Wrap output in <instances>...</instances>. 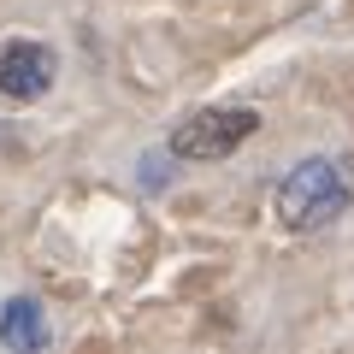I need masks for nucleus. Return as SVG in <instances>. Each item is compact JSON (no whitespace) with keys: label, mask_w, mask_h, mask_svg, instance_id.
<instances>
[{"label":"nucleus","mask_w":354,"mask_h":354,"mask_svg":"<svg viewBox=\"0 0 354 354\" xmlns=\"http://www.w3.org/2000/svg\"><path fill=\"white\" fill-rule=\"evenodd\" d=\"M348 201H354L348 165L330 160V153H313V160H301V165L278 183L272 213H278V225L290 230V236H313V230L337 225V218L348 213Z\"/></svg>","instance_id":"1"},{"label":"nucleus","mask_w":354,"mask_h":354,"mask_svg":"<svg viewBox=\"0 0 354 354\" xmlns=\"http://www.w3.org/2000/svg\"><path fill=\"white\" fill-rule=\"evenodd\" d=\"M254 130H260V113H254V106H201V113H189V118L171 124L165 153H171V160H189V165L230 160Z\"/></svg>","instance_id":"2"},{"label":"nucleus","mask_w":354,"mask_h":354,"mask_svg":"<svg viewBox=\"0 0 354 354\" xmlns=\"http://www.w3.org/2000/svg\"><path fill=\"white\" fill-rule=\"evenodd\" d=\"M53 88V53L41 41H6L0 48V95L6 101H41Z\"/></svg>","instance_id":"3"},{"label":"nucleus","mask_w":354,"mask_h":354,"mask_svg":"<svg viewBox=\"0 0 354 354\" xmlns=\"http://www.w3.org/2000/svg\"><path fill=\"white\" fill-rule=\"evenodd\" d=\"M0 342L12 354H48V307L36 295H12L0 307Z\"/></svg>","instance_id":"4"}]
</instances>
